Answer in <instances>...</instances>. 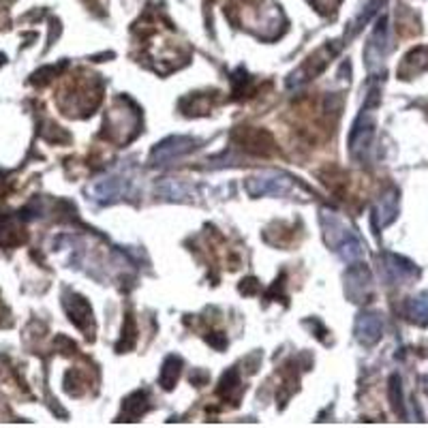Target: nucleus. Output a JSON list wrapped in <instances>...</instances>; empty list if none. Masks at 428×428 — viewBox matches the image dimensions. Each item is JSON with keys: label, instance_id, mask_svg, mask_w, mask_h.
Segmentation results:
<instances>
[{"label": "nucleus", "instance_id": "20e7f679", "mask_svg": "<svg viewBox=\"0 0 428 428\" xmlns=\"http://www.w3.org/2000/svg\"><path fill=\"white\" fill-rule=\"evenodd\" d=\"M370 274L366 268L362 265H353L351 270L347 272L345 278V292L349 296L351 302H364L370 296Z\"/></svg>", "mask_w": 428, "mask_h": 428}, {"label": "nucleus", "instance_id": "f8f14e48", "mask_svg": "<svg viewBox=\"0 0 428 428\" xmlns=\"http://www.w3.org/2000/svg\"><path fill=\"white\" fill-rule=\"evenodd\" d=\"M144 396L146 394H141V392H135L131 399H127V403H124V418H127V422H133L139 414L146 412V401L141 403V405H137Z\"/></svg>", "mask_w": 428, "mask_h": 428}, {"label": "nucleus", "instance_id": "423d86ee", "mask_svg": "<svg viewBox=\"0 0 428 428\" xmlns=\"http://www.w3.org/2000/svg\"><path fill=\"white\" fill-rule=\"evenodd\" d=\"M381 319L379 315H374V313H364L358 317V324H355V334H358V341L362 345H374L379 341V336H381Z\"/></svg>", "mask_w": 428, "mask_h": 428}, {"label": "nucleus", "instance_id": "9b49d317", "mask_svg": "<svg viewBox=\"0 0 428 428\" xmlns=\"http://www.w3.org/2000/svg\"><path fill=\"white\" fill-rule=\"evenodd\" d=\"M409 317L422 326L428 324V294H420L418 298L409 302Z\"/></svg>", "mask_w": 428, "mask_h": 428}, {"label": "nucleus", "instance_id": "f03ea898", "mask_svg": "<svg viewBox=\"0 0 428 428\" xmlns=\"http://www.w3.org/2000/svg\"><path fill=\"white\" fill-rule=\"evenodd\" d=\"M195 148V141L191 137H169L163 144H158L152 152L154 165H167L169 160L180 158L182 154L191 152Z\"/></svg>", "mask_w": 428, "mask_h": 428}, {"label": "nucleus", "instance_id": "39448f33", "mask_svg": "<svg viewBox=\"0 0 428 428\" xmlns=\"http://www.w3.org/2000/svg\"><path fill=\"white\" fill-rule=\"evenodd\" d=\"M129 187H131V180L127 176H107L105 180L95 185L93 193L101 202H114V200L124 198V195H129L131 191Z\"/></svg>", "mask_w": 428, "mask_h": 428}, {"label": "nucleus", "instance_id": "9d476101", "mask_svg": "<svg viewBox=\"0 0 428 428\" xmlns=\"http://www.w3.org/2000/svg\"><path fill=\"white\" fill-rule=\"evenodd\" d=\"M178 372H180V358H176V355H169L165 360L163 368H160V374H158V381L165 390H171L178 381Z\"/></svg>", "mask_w": 428, "mask_h": 428}, {"label": "nucleus", "instance_id": "7ed1b4c3", "mask_svg": "<svg viewBox=\"0 0 428 428\" xmlns=\"http://www.w3.org/2000/svg\"><path fill=\"white\" fill-rule=\"evenodd\" d=\"M385 51H388V17H381L368 45H366V51H364V58H366V64L370 71L381 64V58L385 56Z\"/></svg>", "mask_w": 428, "mask_h": 428}, {"label": "nucleus", "instance_id": "1a4fd4ad", "mask_svg": "<svg viewBox=\"0 0 428 428\" xmlns=\"http://www.w3.org/2000/svg\"><path fill=\"white\" fill-rule=\"evenodd\" d=\"M67 309H69L71 319H73L75 324H78L80 328H84V330H86V326L93 321V311H91V307H88V302H86L84 298H80V296H73V298H71V300L67 302Z\"/></svg>", "mask_w": 428, "mask_h": 428}, {"label": "nucleus", "instance_id": "4468645a", "mask_svg": "<svg viewBox=\"0 0 428 428\" xmlns=\"http://www.w3.org/2000/svg\"><path fill=\"white\" fill-rule=\"evenodd\" d=\"M313 3L317 5V7H321V11H328V9H332L338 0H313Z\"/></svg>", "mask_w": 428, "mask_h": 428}, {"label": "nucleus", "instance_id": "0eeeda50", "mask_svg": "<svg viewBox=\"0 0 428 428\" xmlns=\"http://www.w3.org/2000/svg\"><path fill=\"white\" fill-rule=\"evenodd\" d=\"M383 272H385V278L390 283H405L407 278H412L416 274V268L409 261H405L403 257L388 255L385 257V265H383Z\"/></svg>", "mask_w": 428, "mask_h": 428}, {"label": "nucleus", "instance_id": "ddd939ff", "mask_svg": "<svg viewBox=\"0 0 428 428\" xmlns=\"http://www.w3.org/2000/svg\"><path fill=\"white\" fill-rule=\"evenodd\" d=\"M158 191L163 195H167V198H171V200H182L189 195L191 187H187L182 182H176V180H165L163 185L158 187Z\"/></svg>", "mask_w": 428, "mask_h": 428}, {"label": "nucleus", "instance_id": "6e6552de", "mask_svg": "<svg viewBox=\"0 0 428 428\" xmlns=\"http://www.w3.org/2000/svg\"><path fill=\"white\" fill-rule=\"evenodd\" d=\"M396 214H399V195H396V191H390L383 195L379 206H377V214H374V217H377V227L390 225L396 219Z\"/></svg>", "mask_w": 428, "mask_h": 428}, {"label": "nucleus", "instance_id": "f257e3e1", "mask_svg": "<svg viewBox=\"0 0 428 428\" xmlns=\"http://www.w3.org/2000/svg\"><path fill=\"white\" fill-rule=\"evenodd\" d=\"M292 189V178L278 171H263L246 180V191L253 198H263V195H285Z\"/></svg>", "mask_w": 428, "mask_h": 428}]
</instances>
